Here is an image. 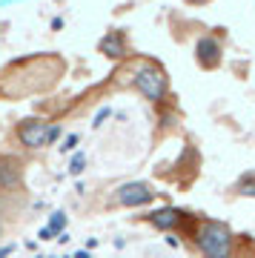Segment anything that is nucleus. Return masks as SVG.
Instances as JSON below:
<instances>
[{
    "instance_id": "1",
    "label": "nucleus",
    "mask_w": 255,
    "mask_h": 258,
    "mask_svg": "<svg viewBox=\"0 0 255 258\" xmlns=\"http://www.w3.org/2000/svg\"><path fill=\"white\" fill-rule=\"evenodd\" d=\"M129 81H132V86H135L149 103H164L166 101L169 75H166V69L158 63V60H152V57L138 60V63L132 66V78H129Z\"/></svg>"
},
{
    "instance_id": "3",
    "label": "nucleus",
    "mask_w": 255,
    "mask_h": 258,
    "mask_svg": "<svg viewBox=\"0 0 255 258\" xmlns=\"http://www.w3.org/2000/svg\"><path fill=\"white\" fill-rule=\"evenodd\" d=\"M15 138H18L20 147H26V149L52 147V144L60 138V123H52V120H40V118L20 120L18 126H15Z\"/></svg>"
},
{
    "instance_id": "12",
    "label": "nucleus",
    "mask_w": 255,
    "mask_h": 258,
    "mask_svg": "<svg viewBox=\"0 0 255 258\" xmlns=\"http://www.w3.org/2000/svg\"><path fill=\"white\" fill-rule=\"evenodd\" d=\"M232 252H235V249H232ZM235 258H255V247L249 244V241H246V244H241V249L235 252Z\"/></svg>"
},
{
    "instance_id": "13",
    "label": "nucleus",
    "mask_w": 255,
    "mask_h": 258,
    "mask_svg": "<svg viewBox=\"0 0 255 258\" xmlns=\"http://www.w3.org/2000/svg\"><path fill=\"white\" fill-rule=\"evenodd\" d=\"M78 144V135H72V138H66V144H63V152H69V149Z\"/></svg>"
},
{
    "instance_id": "7",
    "label": "nucleus",
    "mask_w": 255,
    "mask_h": 258,
    "mask_svg": "<svg viewBox=\"0 0 255 258\" xmlns=\"http://www.w3.org/2000/svg\"><path fill=\"white\" fill-rule=\"evenodd\" d=\"M146 221L152 224V227H158V230H175V227H181L183 221H186V215H183L181 210H172V207H166V210H155L146 215Z\"/></svg>"
},
{
    "instance_id": "8",
    "label": "nucleus",
    "mask_w": 255,
    "mask_h": 258,
    "mask_svg": "<svg viewBox=\"0 0 255 258\" xmlns=\"http://www.w3.org/2000/svg\"><path fill=\"white\" fill-rule=\"evenodd\" d=\"M20 178H23L20 161H15L9 155H0V189H15L20 184Z\"/></svg>"
},
{
    "instance_id": "4",
    "label": "nucleus",
    "mask_w": 255,
    "mask_h": 258,
    "mask_svg": "<svg viewBox=\"0 0 255 258\" xmlns=\"http://www.w3.org/2000/svg\"><path fill=\"white\" fill-rule=\"evenodd\" d=\"M221 55H224V46H221V37L218 35L198 37V43H195V63H198L204 72L218 69V66H221Z\"/></svg>"
},
{
    "instance_id": "9",
    "label": "nucleus",
    "mask_w": 255,
    "mask_h": 258,
    "mask_svg": "<svg viewBox=\"0 0 255 258\" xmlns=\"http://www.w3.org/2000/svg\"><path fill=\"white\" fill-rule=\"evenodd\" d=\"M235 192L238 195H255V172H244V175L238 178Z\"/></svg>"
},
{
    "instance_id": "6",
    "label": "nucleus",
    "mask_w": 255,
    "mask_h": 258,
    "mask_svg": "<svg viewBox=\"0 0 255 258\" xmlns=\"http://www.w3.org/2000/svg\"><path fill=\"white\" fill-rule=\"evenodd\" d=\"M98 52L100 55H106L109 60H123V57L129 55L126 35H123V32H109V35L98 43Z\"/></svg>"
},
{
    "instance_id": "14",
    "label": "nucleus",
    "mask_w": 255,
    "mask_h": 258,
    "mask_svg": "<svg viewBox=\"0 0 255 258\" xmlns=\"http://www.w3.org/2000/svg\"><path fill=\"white\" fill-rule=\"evenodd\" d=\"M186 3H189V6H204L207 0H186Z\"/></svg>"
},
{
    "instance_id": "10",
    "label": "nucleus",
    "mask_w": 255,
    "mask_h": 258,
    "mask_svg": "<svg viewBox=\"0 0 255 258\" xmlns=\"http://www.w3.org/2000/svg\"><path fill=\"white\" fill-rule=\"evenodd\" d=\"M63 224H66V215H63V212H55V218H52V224H49V227H46V230L40 232V235H43V238H52V235H55V232L60 230Z\"/></svg>"
},
{
    "instance_id": "5",
    "label": "nucleus",
    "mask_w": 255,
    "mask_h": 258,
    "mask_svg": "<svg viewBox=\"0 0 255 258\" xmlns=\"http://www.w3.org/2000/svg\"><path fill=\"white\" fill-rule=\"evenodd\" d=\"M152 198H155V192H152L149 184H144V181H129V184L115 189V198L112 201L118 204V207H146Z\"/></svg>"
},
{
    "instance_id": "2",
    "label": "nucleus",
    "mask_w": 255,
    "mask_h": 258,
    "mask_svg": "<svg viewBox=\"0 0 255 258\" xmlns=\"http://www.w3.org/2000/svg\"><path fill=\"white\" fill-rule=\"evenodd\" d=\"M195 244L204 258H229L235 249V235L221 221H201L195 230Z\"/></svg>"
},
{
    "instance_id": "11",
    "label": "nucleus",
    "mask_w": 255,
    "mask_h": 258,
    "mask_svg": "<svg viewBox=\"0 0 255 258\" xmlns=\"http://www.w3.org/2000/svg\"><path fill=\"white\" fill-rule=\"evenodd\" d=\"M83 166H86V158H83V152H78V155L69 161V172H72V175H81Z\"/></svg>"
}]
</instances>
